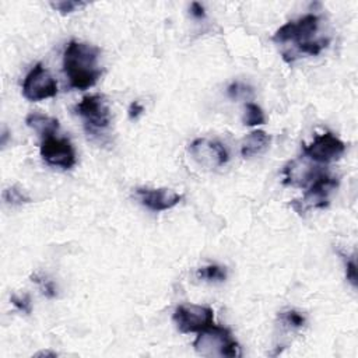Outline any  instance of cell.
I'll return each mask as SVG.
<instances>
[{
    "mask_svg": "<svg viewBox=\"0 0 358 358\" xmlns=\"http://www.w3.org/2000/svg\"><path fill=\"white\" fill-rule=\"evenodd\" d=\"M315 164L316 163L311 161L305 156L290 161L283 169L284 184L291 187L308 188L322 174L326 172Z\"/></svg>",
    "mask_w": 358,
    "mask_h": 358,
    "instance_id": "obj_11",
    "label": "cell"
},
{
    "mask_svg": "<svg viewBox=\"0 0 358 358\" xmlns=\"http://www.w3.org/2000/svg\"><path fill=\"white\" fill-rule=\"evenodd\" d=\"M198 354L203 357H241V346L232 337L230 329L213 325L211 328L199 333L193 342Z\"/></svg>",
    "mask_w": 358,
    "mask_h": 358,
    "instance_id": "obj_3",
    "label": "cell"
},
{
    "mask_svg": "<svg viewBox=\"0 0 358 358\" xmlns=\"http://www.w3.org/2000/svg\"><path fill=\"white\" fill-rule=\"evenodd\" d=\"M136 196L143 206H146L147 208H150L153 211L171 210L176 204L181 203V200L184 199L182 195H179L167 188H160V189L137 188Z\"/></svg>",
    "mask_w": 358,
    "mask_h": 358,
    "instance_id": "obj_12",
    "label": "cell"
},
{
    "mask_svg": "<svg viewBox=\"0 0 358 358\" xmlns=\"http://www.w3.org/2000/svg\"><path fill=\"white\" fill-rule=\"evenodd\" d=\"M51 6L60 14L66 16L87 6V3L80 2V0H59V2H51Z\"/></svg>",
    "mask_w": 358,
    "mask_h": 358,
    "instance_id": "obj_18",
    "label": "cell"
},
{
    "mask_svg": "<svg viewBox=\"0 0 358 358\" xmlns=\"http://www.w3.org/2000/svg\"><path fill=\"white\" fill-rule=\"evenodd\" d=\"M31 278H32V281L38 283V284L41 285V289H43V291H44V294H45L47 297H49V298H53V297L56 296L55 285H53V283H52L51 280H47V278H44V277H40L38 274H34V276H31Z\"/></svg>",
    "mask_w": 358,
    "mask_h": 358,
    "instance_id": "obj_20",
    "label": "cell"
},
{
    "mask_svg": "<svg viewBox=\"0 0 358 358\" xmlns=\"http://www.w3.org/2000/svg\"><path fill=\"white\" fill-rule=\"evenodd\" d=\"M172 319L181 333H200L214 325V311L204 305L185 304L175 309Z\"/></svg>",
    "mask_w": 358,
    "mask_h": 358,
    "instance_id": "obj_4",
    "label": "cell"
},
{
    "mask_svg": "<svg viewBox=\"0 0 358 358\" xmlns=\"http://www.w3.org/2000/svg\"><path fill=\"white\" fill-rule=\"evenodd\" d=\"M3 199L9 204H23V203H29L31 199L19 188V187H10L6 188L3 192Z\"/></svg>",
    "mask_w": 358,
    "mask_h": 358,
    "instance_id": "obj_19",
    "label": "cell"
},
{
    "mask_svg": "<svg viewBox=\"0 0 358 358\" xmlns=\"http://www.w3.org/2000/svg\"><path fill=\"white\" fill-rule=\"evenodd\" d=\"M270 136L265 130H254L250 132L242 141L241 154L243 158L255 157L262 154L270 145Z\"/></svg>",
    "mask_w": 358,
    "mask_h": 358,
    "instance_id": "obj_13",
    "label": "cell"
},
{
    "mask_svg": "<svg viewBox=\"0 0 358 358\" xmlns=\"http://www.w3.org/2000/svg\"><path fill=\"white\" fill-rule=\"evenodd\" d=\"M249 90H250L249 87H245V86H242V84H239V83H235V84H232V86L228 87V94H230L231 98H239V97H242V95H246V93H248Z\"/></svg>",
    "mask_w": 358,
    "mask_h": 358,
    "instance_id": "obj_23",
    "label": "cell"
},
{
    "mask_svg": "<svg viewBox=\"0 0 358 358\" xmlns=\"http://www.w3.org/2000/svg\"><path fill=\"white\" fill-rule=\"evenodd\" d=\"M191 14H192L195 19H204V17H206L204 8H203L200 3H196V2H193V3L191 5Z\"/></svg>",
    "mask_w": 358,
    "mask_h": 358,
    "instance_id": "obj_25",
    "label": "cell"
},
{
    "mask_svg": "<svg viewBox=\"0 0 358 358\" xmlns=\"http://www.w3.org/2000/svg\"><path fill=\"white\" fill-rule=\"evenodd\" d=\"M280 322L289 329H301L305 326L307 324V318L296 311V309H289V311H284L280 313Z\"/></svg>",
    "mask_w": 358,
    "mask_h": 358,
    "instance_id": "obj_15",
    "label": "cell"
},
{
    "mask_svg": "<svg viewBox=\"0 0 358 358\" xmlns=\"http://www.w3.org/2000/svg\"><path fill=\"white\" fill-rule=\"evenodd\" d=\"M198 277L206 281H224L227 278V270L226 267H222L219 265H210L206 267H202L198 270Z\"/></svg>",
    "mask_w": 358,
    "mask_h": 358,
    "instance_id": "obj_17",
    "label": "cell"
},
{
    "mask_svg": "<svg viewBox=\"0 0 358 358\" xmlns=\"http://www.w3.org/2000/svg\"><path fill=\"white\" fill-rule=\"evenodd\" d=\"M101 51L87 43L70 41L63 53V70L71 88L87 90L97 84L102 75L98 63Z\"/></svg>",
    "mask_w": 358,
    "mask_h": 358,
    "instance_id": "obj_1",
    "label": "cell"
},
{
    "mask_svg": "<svg viewBox=\"0 0 358 358\" xmlns=\"http://www.w3.org/2000/svg\"><path fill=\"white\" fill-rule=\"evenodd\" d=\"M337 178L331 176L328 172L322 174L315 182L308 187L302 199L293 200L291 206L300 214H304L312 208H324L329 204V196L337 188Z\"/></svg>",
    "mask_w": 358,
    "mask_h": 358,
    "instance_id": "obj_5",
    "label": "cell"
},
{
    "mask_svg": "<svg viewBox=\"0 0 358 358\" xmlns=\"http://www.w3.org/2000/svg\"><path fill=\"white\" fill-rule=\"evenodd\" d=\"M143 112H145V108H143V105L137 101L132 102L129 106V118L130 119H137Z\"/></svg>",
    "mask_w": 358,
    "mask_h": 358,
    "instance_id": "obj_24",
    "label": "cell"
},
{
    "mask_svg": "<svg viewBox=\"0 0 358 358\" xmlns=\"http://www.w3.org/2000/svg\"><path fill=\"white\" fill-rule=\"evenodd\" d=\"M76 112L84 119L90 132L102 130L111 123V111L108 102L101 94L86 95L77 105Z\"/></svg>",
    "mask_w": 358,
    "mask_h": 358,
    "instance_id": "obj_8",
    "label": "cell"
},
{
    "mask_svg": "<svg viewBox=\"0 0 358 358\" xmlns=\"http://www.w3.org/2000/svg\"><path fill=\"white\" fill-rule=\"evenodd\" d=\"M58 94V83L49 71L37 63L25 76L23 83V95L28 101L38 102L47 98H52Z\"/></svg>",
    "mask_w": 358,
    "mask_h": 358,
    "instance_id": "obj_6",
    "label": "cell"
},
{
    "mask_svg": "<svg viewBox=\"0 0 358 358\" xmlns=\"http://www.w3.org/2000/svg\"><path fill=\"white\" fill-rule=\"evenodd\" d=\"M320 19L316 14H307L297 21H289L280 27L273 35V41L284 45L293 43L297 52L307 55H319L329 45V40L313 38L319 29Z\"/></svg>",
    "mask_w": 358,
    "mask_h": 358,
    "instance_id": "obj_2",
    "label": "cell"
},
{
    "mask_svg": "<svg viewBox=\"0 0 358 358\" xmlns=\"http://www.w3.org/2000/svg\"><path fill=\"white\" fill-rule=\"evenodd\" d=\"M344 152V143L331 132L318 134L311 145L302 146L304 156L316 164H329L337 161L342 158Z\"/></svg>",
    "mask_w": 358,
    "mask_h": 358,
    "instance_id": "obj_7",
    "label": "cell"
},
{
    "mask_svg": "<svg viewBox=\"0 0 358 358\" xmlns=\"http://www.w3.org/2000/svg\"><path fill=\"white\" fill-rule=\"evenodd\" d=\"M346 277L353 287H357V265L354 258L346 262Z\"/></svg>",
    "mask_w": 358,
    "mask_h": 358,
    "instance_id": "obj_22",
    "label": "cell"
},
{
    "mask_svg": "<svg viewBox=\"0 0 358 358\" xmlns=\"http://www.w3.org/2000/svg\"><path fill=\"white\" fill-rule=\"evenodd\" d=\"M189 153L193 160L206 168H220L228 163V152L220 141L196 139L191 143Z\"/></svg>",
    "mask_w": 358,
    "mask_h": 358,
    "instance_id": "obj_10",
    "label": "cell"
},
{
    "mask_svg": "<svg viewBox=\"0 0 358 358\" xmlns=\"http://www.w3.org/2000/svg\"><path fill=\"white\" fill-rule=\"evenodd\" d=\"M25 123L34 129L35 132H38L43 139L49 137V136H55V133L59 129V122L58 119L52 118V117H47L38 112H32L25 118Z\"/></svg>",
    "mask_w": 358,
    "mask_h": 358,
    "instance_id": "obj_14",
    "label": "cell"
},
{
    "mask_svg": "<svg viewBox=\"0 0 358 358\" xmlns=\"http://www.w3.org/2000/svg\"><path fill=\"white\" fill-rule=\"evenodd\" d=\"M40 355H53V357H55V355H58V354H56V353H49V351H43V353H38V354H37V357H40Z\"/></svg>",
    "mask_w": 358,
    "mask_h": 358,
    "instance_id": "obj_26",
    "label": "cell"
},
{
    "mask_svg": "<svg viewBox=\"0 0 358 358\" xmlns=\"http://www.w3.org/2000/svg\"><path fill=\"white\" fill-rule=\"evenodd\" d=\"M12 304L21 312L24 313H29L31 312V301H29V297L28 296H23V297H19V296H13L10 298Z\"/></svg>",
    "mask_w": 358,
    "mask_h": 358,
    "instance_id": "obj_21",
    "label": "cell"
},
{
    "mask_svg": "<svg viewBox=\"0 0 358 358\" xmlns=\"http://www.w3.org/2000/svg\"><path fill=\"white\" fill-rule=\"evenodd\" d=\"M265 114L262 111L261 106H258L256 104L248 102L245 105V117H243V123L246 126H258V125H263L265 123Z\"/></svg>",
    "mask_w": 358,
    "mask_h": 358,
    "instance_id": "obj_16",
    "label": "cell"
},
{
    "mask_svg": "<svg viewBox=\"0 0 358 358\" xmlns=\"http://www.w3.org/2000/svg\"><path fill=\"white\" fill-rule=\"evenodd\" d=\"M41 157L52 167L62 169H70L76 164V153L69 139L49 136L43 139Z\"/></svg>",
    "mask_w": 358,
    "mask_h": 358,
    "instance_id": "obj_9",
    "label": "cell"
}]
</instances>
